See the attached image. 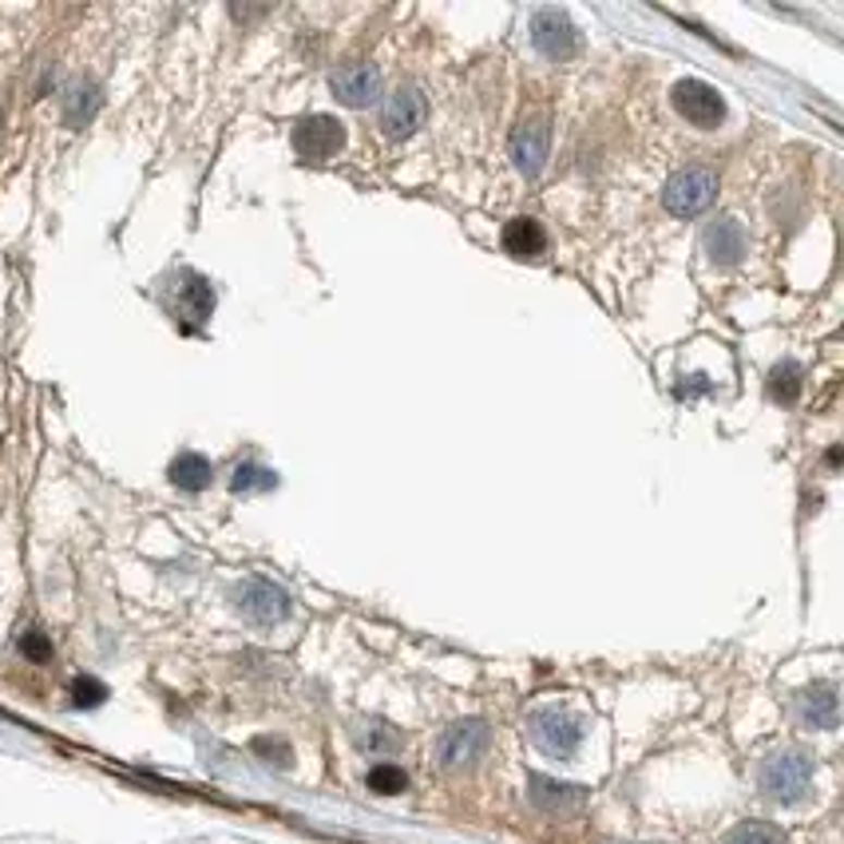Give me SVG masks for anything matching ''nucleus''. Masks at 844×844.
<instances>
[{
    "mask_svg": "<svg viewBox=\"0 0 844 844\" xmlns=\"http://www.w3.org/2000/svg\"><path fill=\"white\" fill-rule=\"evenodd\" d=\"M800 365L793 362H781L773 365V374H769V393H773V401H781V405H793L800 396Z\"/></svg>",
    "mask_w": 844,
    "mask_h": 844,
    "instance_id": "aec40b11",
    "label": "nucleus"
},
{
    "mask_svg": "<svg viewBox=\"0 0 844 844\" xmlns=\"http://www.w3.org/2000/svg\"><path fill=\"white\" fill-rule=\"evenodd\" d=\"M353 742L365 754H393V749H401V734L389 722H381V718H369V722L353 725Z\"/></svg>",
    "mask_w": 844,
    "mask_h": 844,
    "instance_id": "a211bd4d",
    "label": "nucleus"
},
{
    "mask_svg": "<svg viewBox=\"0 0 844 844\" xmlns=\"http://www.w3.org/2000/svg\"><path fill=\"white\" fill-rule=\"evenodd\" d=\"M254 754L262 757V761H270V766L278 769H290L294 766V754H290V746H285L282 737H254Z\"/></svg>",
    "mask_w": 844,
    "mask_h": 844,
    "instance_id": "393cba45",
    "label": "nucleus"
},
{
    "mask_svg": "<svg viewBox=\"0 0 844 844\" xmlns=\"http://www.w3.org/2000/svg\"><path fill=\"white\" fill-rule=\"evenodd\" d=\"M527 797H531V805H536V809H543V812H567V809H575V805L583 800V790L531 773V778H527Z\"/></svg>",
    "mask_w": 844,
    "mask_h": 844,
    "instance_id": "4468645a",
    "label": "nucleus"
},
{
    "mask_svg": "<svg viewBox=\"0 0 844 844\" xmlns=\"http://www.w3.org/2000/svg\"><path fill=\"white\" fill-rule=\"evenodd\" d=\"M425 123V96L417 88H396L381 103V127L389 139H408Z\"/></svg>",
    "mask_w": 844,
    "mask_h": 844,
    "instance_id": "9d476101",
    "label": "nucleus"
},
{
    "mask_svg": "<svg viewBox=\"0 0 844 844\" xmlns=\"http://www.w3.org/2000/svg\"><path fill=\"white\" fill-rule=\"evenodd\" d=\"M531 737L548 757H571L583 746V722L567 710H539L531 718Z\"/></svg>",
    "mask_w": 844,
    "mask_h": 844,
    "instance_id": "0eeeda50",
    "label": "nucleus"
},
{
    "mask_svg": "<svg viewBox=\"0 0 844 844\" xmlns=\"http://www.w3.org/2000/svg\"><path fill=\"white\" fill-rule=\"evenodd\" d=\"M797 718L809 730H836V690L829 682H817L809 690H800Z\"/></svg>",
    "mask_w": 844,
    "mask_h": 844,
    "instance_id": "ddd939ff",
    "label": "nucleus"
},
{
    "mask_svg": "<svg viewBox=\"0 0 844 844\" xmlns=\"http://www.w3.org/2000/svg\"><path fill=\"white\" fill-rule=\"evenodd\" d=\"M365 785H369L374 793H381V797H393V793H405L408 790V778H405V769H401V766H389V761H381V766L369 769Z\"/></svg>",
    "mask_w": 844,
    "mask_h": 844,
    "instance_id": "4be33fe9",
    "label": "nucleus"
},
{
    "mask_svg": "<svg viewBox=\"0 0 844 844\" xmlns=\"http://www.w3.org/2000/svg\"><path fill=\"white\" fill-rule=\"evenodd\" d=\"M504 250L512 258H539L548 250V231L539 219H512L504 227Z\"/></svg>",
    "mask_w": 844,
    "mask_h": 844,
    "instance_id": "2eb2a0df",
    "label": "nucleus"
},
{
    "mask_svg": "<svg viewBox=\"0 0 844 844\" xmlns=\"http://www.w3.org/2000/svg\"><path fill=\"white\" fill-rule=\"evenodd\" d=\"M725 844H785V833H781L778 824H766V821H742L730 829Z\"/></svg>",
    "mask_w": 844,
    "mask_h": 844,
    "instance_id": "412c9836",
    "label": "nucleus"
},
{
    "mask_svg": "<svg viewBox=\"0 0 844 844\" xmlns=\"http://www.w3.org/2000/svg\"><path fill=\"white\" fill-rule=\"evenodd\" d=\"M345 147V123L333 115H306L294 127V151L306 163H329Z\"/></svg>",
    "mask_w": 844,
    "mask_h": 844,
    "instance_id": "423d86ee",
    "label": "nucleus"
},
{
    "mask_svg": "<svg viewBox=\"0 0 844 844\" xmlns=\"http://www.w3.org/2000/svg\"><path fill=\"white\" fill-rule=\"evenodd\" d=\"M531 45L548 56V60H571V56L579 52V33H575V24L560 9H543L531 21Z\"/></svg>",
    "mask_w": 844,
    "mask_h": 844,
    "instance_id": "6e6552de",
    "label": "nucleus"
},
{
    "mask_svg": "<svg viewBox=\"0 0 844 844\" xmlns=\"http://www.w3.org/2000/svg\"><path fill=\"white\" fill-rule=\"evenodd\" d=\"M329 88L341 103L350 108H369L381 96V72L374 64H341L333 76H329Z\"/></svg>",
    "mask_w": 844,
    "mask_h": 844,
    "instance_id": "1a4fd4ad",
    "label": "nucleus"
},
{
    "mask_svg": "<svg viewBox=\"0 0 844 844\" xmlns=\"http://www.w3.org/2000/svg\"><path fill=\"white\" fill-rule=\"evenodd\" d=\"M702 246H706V254H710V262L734 266V262H742V254H746V231H742V222L737 219H718L706 227Z\"/></svg>",
    "mask_w": 844,
    "mask_h": 844,
    "instance_id": "f8f14e48",
    "label": "nucleus"
},
{
    "mask_svg": "<svg viewBox=\"0 0 844 844\" xmlns=\"http://www.w3.org/2000/svg\"><path fill=\"white\" fill-rule=\"evenodd\" d=\"M670 99H674V108H678L682 120L694 123V127H702V132H713V127L725 120L722 96H718V88H710L706 79H678L674 91H670Z\"/></svg>",
    "mask_w": 844,
    "mask_h": 844,
    "instance_id": "39448f33",
    "label": "nucleus"
},
{
    "mask_svg": "<svg viewBox=\"0 0 844 844\" xmlns=\"http://www.w3.org/2000/svg\"><path fill=\"white\" fill-rule=\"evenodd\" d=\"M21 655L28 658V662H52V638L45 635V631H24L21 635Z\"/></svg>",
    "mask_w": 844,
    "mask_h": 844,
    "instance_id": "a878e982",
    "label": "nucleus"
},
{
    "mask_svg": "<svg viewBox=\"0 0 844 844\" xmlns=\"http://www.w3.org/2000/svg\"><path fill=\"white\" fill-rule=\"evenodd\" d=\"M179 306H183V318H191L195 326H203V321L210 318V309H215V290H210V282L203 274H195V270H183L179 274Z\"/></svg>",
    "mask_w": 844,
    "mask_h": 844,
    "instance_id": "dca6fc26",
    "label": "nucleus"
},
{
    "mask_svg": "<svg viewBox=\"0 0 844 844\" xmlns=\"http://www.w3.org/2000/svg\"><path fill=\"white\" fill-rule=\"evenodd\" d=\"M512 163L524 179H536L548 163V123L543 120H527L516 127L512 135Z\"/></svg>",
    "mask_w": 844,
    "mask_h": 844,
    "instance_id": "9b49d317",
    "label": "nucleus"
},
{
    "mask_svg": "<svg viewBox=\"0 0 844 844\" xmlns=\"http://www.w3.org/2000/svg\"><path fill=\"white\" fill-rule=\"evenodd\" d=\"M103 702H108V686L99 678L79 674V678L72 682V706H76V710H91V706H103Z\"/></svg>",
    "mask_w": 844,
    "mask_h": 844,
    "instance_id": "b1692460",
    "label": "nucleus"
},
{
    "mask_svg": "<svg viewBox=\"0 0 844 844\" xmlns=\"http://www.w3.org/2000/svg\"><path fill=\"white\" fill-rule=\"evenodd\" d=\"M231 488L234 492H270V488H278V476L270 468H258V464H238Z\"/></svg>",
    "mask_w": 844,
    "mask_h": 844,
    "instance_id": "5701e85b",
    "label": "nucleus"
},
{
    "mask_svg": "<svg viewBox=\"0 0 844 844\" xmlns=\"http://www.w3.org/2000/svg\"><path fill=\"white\" fill-rule=\"evenodd\" d=\"M234 607H238L250 623L274 626V623H282L285 614H290V595H285L278 583L254 575V579L238 583V591H234Z\"/></svg>",
    "mask_w": 844,
    "mask_h": 844,
    "instance_id": "20e7f679",
    "label": "nucleus"
},
{
    "mask_svg": "<svg viewBox=\"0 0 844 844\" xmlns=\"http://www.w3.org/2000/svg\"><path fill=\"white\" fill-rule=\"evenodd\" d=\"M713 175L706 167H686L678 175L670 179L666 191H662V203H666L670 215H678V219H690V215H702L706 207L713 203Z\"/></svg>",
    "mask_w": 844,
    "mask_h": 844,
    "instance_id": "7ed1b4c3",
    "label": "nucleus"
},
{
    "mask_svg": "<svg viewBox=\"0 0 844 844\" xmlns=\"http://www.w3.org/2000/svg\"><path fill=\"white\" fill-rule=\"evenodd\" d=\"M167 476L183 492H203L210 484V476H215V468H210V461L203 452H179L175 461H171V468H167Z\"/></svg>",
    "mask_w": 844,
    "mask_h": 844,
    "instance_id": "f3484780",
    "label": "nucleus"
},
{
    "mask_svg": "<svg viewBox=\"0 0 844 844\" xmlns=\"http://www.w3.org/2000/svg\"><path fill=\"white\" fill-rule=\"evenodd\" d=\"M99 108V88L96 84H88V79H79V84H72V91L64 96V120L68 127H84V123L96 115Z\"/></svg>",
    "mask_w": 844,
    "mask_h": 844,
    "instance_id": "6ab92c4d",
    "label": "nucleus"
},
{
    "mask_svg": "<svg viewBox=\"0 0 844 844\" xmlns=\"http://www.w3.org/2000/svg\"><path fill=\"white\" fill-rule=\"evenodd\" d=\"M488 742H492L488 722H480V718H464V722L449 725V730L440 734L437 761L444 769H464V766H472L484 749H488Z\"/></svg>",
    "mask_w": 844,
    "mask_h": 844,
    "instance_id": "f03ea898",
    "label": "nucleus"
},
{
    "mask_svg": "<svg viewBox=\"0 0 844 844\" xmlns=\"http://www.w3.org/2000/svg\"><path fill=\"white\" fill-rule=\"evenodd\" d=\"M812 781V761L809 754L800 749H778L761 761V773H757V785L769 800H781V805H793L809 793Z\"/></svg>",
    "mask_w": 844,
    "mask_h": 844,
    "instance_id": "f257e3e1",
    "label": "nucleus"
}]
</instances>
